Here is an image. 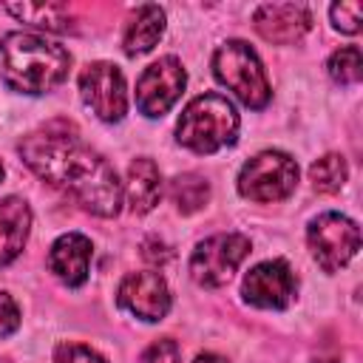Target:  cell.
Here are the masks:
<instances>
[{
  "instance_id": "9",
  "label": "cell",
  "mask_w": 363,
  "mask_h": 363,
  "mask_svg": "<svg viewBox=\"0 0 363 363\" xmlns=\"http://www.w3.org/2000/svg\"><path fill=\"white\" fill-rule=\"evenodd\" d=\"M79 96L102 122H119L128 113V85L113 62H91L79 74Z\"/></svg>"
},
{
  "instance_id": "14",
  "label": "cell",
  "mask_w": 363,
  "mask_h": 363,
  "mask_svg": "<svg viewBox=\"0 0 363 363\" xmlns=\"http://www.w3.org/2000/svg\"><path fill=\"white\" fill-rule=\"evenodd\" d=\"M31 233V207L20 196L0 201V267H9L26 247Z\"/></svg>"
},
{
  "instance_id": "26",
  "label": "cell",
  "mask_w": 363,
  "mask_h": 363,
  "mask_svg": "<svg viewBox=\"0 0 363 363\" xmlns=\"http://www.w3.org/2000/svg\"><path fill=\"white\" fill-rule=\"evenodd\" d=\"M0 182H3V162H0Z\"/></svg>"
},
{
  "instance_id": "23",
  "label": "cell",
  "mask_w": 363,
  "mask_h": 363,
  "mask_svg": "<svg viewBox=\"0 0 363 363\" xmlns=\"http://www.w3.org/2000/svg\"><path fill=\"white\" fill-rule=\"evenodd\" d=\"M182 354H179V346L176 340L170 337H162V340H153L147 346V352L142 354V363H179Z\"/></svg>"
},
{
  "instance_id": "11",
  "label": "cell",
  "mask_w": 363,
  "mask_h": 363,
  "mask_svg": "<svg viewBox=\"0 0 363 363\" xmlns=\"http://www.w3.org/2000/svg\"><path fill=\"white\" fill-rule=\"evenodd\" d=\"M116 303L136 315L139 320L156 323L170 312V289L167 281L156 269H142V272H128L119 286H116Z\"/></svg>"
},
{
  "instance_id": "2",
  "label": "cell",
  "mask_w": 363,
  "mask_h": 363,
  "mask_svg": "<svg viewBox=\"0 0 363 363\" xmlns=\"http://www.w3.org/2000/svg\"><path fill=\"white\" fill-rule=\"evenodd\" d=\"M71 68V54L57 40L34 31H11L0 40V79L28 96L54 91Z\"/></svg>"
},
{
  "instance_id": "1",
  "label": "cell",
  "mask_w": 363,
  "mask_h": 363,
  "mask_svg": "<svg viewBox=\"0 0 363 363\" xmlns=\"http://www.w3.org/2000/svg\"><path fill=\"white\" fill-rule=\"evenodd\" d=\"M23 162L51 187L71 196L82 210L113 218L122 210V182L102 153L65 125H48L23 136L17 145Z\"/></svg>"
},
{
  "instance_id": "25",
  "label": "cell",
  "mask_w": 363,
  "mask_h": 363,
  "mask_svg": "<svg viewBox=\"0 0 363 363\" xmlns=\"http://www.w3.org/2000/svg\"><path fill=\"white\" fill-rule=\"evenodd\" d=\"M193 363H227V357H221V354H213V352H204V354H199Z\"/></svg>"
},
{
  "instance_id": "15",
  "label": "cell",
  "mask_w": 363,
  "mask_h": 363,
  "mask_svg": "<svg viewBox=\"0 0 363 363\" xmlns=\"http://www.w3.org/2000/svg\"><path fill=\"white\" fill-rule=\"evenodd\" d=\"M162 173L156 167L153 159L147 156H139L130 162L128 167V179H125V187H122V199L128 201V207L136 213V216H145L150 213L159 199H162Z\"/></svg>"
},
{
  "instance_id": "10",
  "label": "cell",
  "mask_w": 363,
  "mask_h": 363,
  "mask_svg": "<svg viewBox=\"0 0 363 363\" xmlns=\"http://www.w3.org/2000/svg\"><path fill=\"white\" fill-rule=\"evenodd\" d=\"M241 295L250 306L258 309H286L298 295V278L281 258L261 261L244 275Z\"/></svg>"
},
{
  "instance_id": "22",
  "label": "cell",
  "mask_w": 363,
  "mask_h": 363,
  "mask_svg": "<svg viewBox=\"0 0 363 363\" xmlns=\"http://www.w3.org/2000/svg\"><path fill=\"white\" fill-rule=\"evenodd\" d=\"M54 363H108V360L85 343H60L54 352Z\"/></svg>"
},
{
  "instance_id": "3",
  "label": "cell",
  "mask_w": 363,
  "mask_h": 363,
  "mask_svg": "<svg viewBox=\"0 0 363 363\" xmlns=\"http://www.w3.org/2000/svg\"><path fill=\"white\" fill-rule=\"evenodd\" d=\"M238 128H241L238 111L227 96L201 94L184 105L176 122V139L182 147L207 156V153L235 145Z\"/></svg>"
},
{
  "instance_id": "20",
  "label": "cell",
  "mask_w": 363,
  "mask_h": 363,
  "mask_svg": "<svg viewBox=\"0 0 363 363\" xmlns=\"http://www.w3.org/2000/svg\"><path fill=\"white\" fill-rule=\"evenodd\" d=\"M326 71L329 77L337 82V85H354L363 79V57H360V48L357 45H346V48H337L329 62H326Z\"/></svg>"
},
{
  "instance_id": "18",
  "label": "cell",
  "mask_w": 363,
  "mask_h": 363,
  "mask_svg": "<svg viewBox=\"0 0 363 363\" xmlns=\"http://www.w3.org/2000/svg\"><path fill=\"white\" fill-rule=\"evenodd\" d=\"M9 14H14L17 20L37 26V28H48V31H62L68 28V11L57 3H20V6H6Z\"/></svg>"
},
{
  "instance_id": "24",
  "label": "cell",
  "mask_w": 363,
  "mask_h": 363,
  "mask_svg": "<svg viewBox=\"0 0 363 363\" xmlns=\"http://www.w3.org/2000/svg\"><path fill=\"white\" fill-rule=\"evenodd\" d=\"M20 329V306L9 292H0V340Z\"/></svg>"
},
{
  "instance_id": "19",
  "label": "cell",
  "mask_w": 363,
  "mask_h": 363,
  "mask_svg": "<svg viewBox=\"0 0 363 363\" xmlns=\"http://www.w3.org/2000/svg\"><path fill=\"white\" fill-rule=\"evenodd\" d=\"M349 179V164L340 153H326L309 167V182L318 193H337Z\"/></svg>"
},
{
  "instance_id": "5",
  "label": "cell",
  "mask_w": 363,
  "mask_h": 363,
  "mask_svg": "<svg viewBox=\"0 0 363 363\" xmlns=\"http://www.w3.org/2000/svg\"><path fill=\"white\" fill-rule=\"evenodd\" d=\"M298 187V164L284 150H261L238 170V193L250 201H284Z\"/></svg>"
},
{
  "instance_id": "13",
  "label": "cell",
  "mask_w": 363,
  "mask_h": 363,
  "mask_svg": "<svg viewBox=\"0 0 363 363\" xmlns=\"http://www.w3.org/2000/svg\"><path fill=\"white\" fill-rule=\"evenodd\" d=\"M91 258H94L91 238H85L82 233H65L48 250V269L60 284L77 289L88 281Z\"/></svg>"
},
{
  "instance_id": "12",
  "label": "cell",
  "mask_w": 363,
  "mask_h": 363,
  "mask_svg": "<svg viewBox=\"0 0 363 363\" xmlns=\"http://www.w3.org/2000/svg\"><path fill=\"white\" fill-rule=\"evenodd\" d=\"M252 26L267 43L292 45L309 31L312 14L303 3H264L255 9Z\"/></svg>"
},
{
  "instance_id": "16",
  "label": "cell",
  "mask_w": 363,
  "mask_h": 363,
  "mask_svg": "<svg viewBox=\"0 0 363 363\" xmlns=\"http://www.w3.org/2000/svg\"><path fill=\"white\" fill-rule=\"evenodd\" d=\"M164 34V9H159L156 3H145L139 6L122 31V48L128 57H139L145 51H150Z\"/></svg>"
},
{
  "instance_id": "7",
  "label": "cell",
  "mask_w": 363,
  "mask_h": 363,
  "mask_svg": "<svg viewBox=\"0 0 363 363\" xmlns=\"http://www.w3.org/2000/svg\"><path fill=\"white\" fill-rule=\"evenodd\" d=\"M306 244L323 272H337L360 250V227L343 213H320L306 227Z\"/></svg>"
},
{
  "instance_id": "17",
  "label": "cell",
  "mask_w": 363,
  "mask_h": 363,
  "mask_svg": "<svg viewBox=\"0 0 363 363\" xmlns=\"http://www.w3.org/2000/svg\"><path fill=\"white\" fill-rule=\"evenodd\" d=\"M170 201L184 216L201 210L210 201V184H207V179L199 176V173H182V176H176L170 182Z\"/></svg>"
},
{
  "instance_id": "8",
  "label": "cell",
  "mask_w": 363,
  "mask_h": 363,
  "mask_svg": "<svg viewBox=\"0 0 363 363\" xmlns=\"http://www.w3.org/2000/svg\"><path fill=\"white\" fill-rule=\"evenodd\" d=\"M187 85V74L176 57H159L136 79V108L147 119L164 116Z\"/></svg>"
},
{
  "instance_id": "6",
  "label": "cell",
  "mask_w": 363,
  "mask_h": 363,
  "mask_svg": "<svg viewBox=\"0 0 363 363\" xmlns=\"http://www.w3.org/2000/svg\"><path fill=\"white\" fill-rule=\"evenodd\" d=\"M250 255V238L241 233H218L196 244L190 255V278L204 289L224 286Z\"/></svg>"
},
{
  "instance_id": "21",
  "label": "cell",
  "mask_w": 363,
  "mask_h": 363,
  "mask_svg": "<svg viewBox=\"0 0 363 363\" xmlns=\"http://www.w3.org/2000/svg\"><path fill=\"white\" fill-rule=\"evenodd\" d=\"M329 17H332V26L343 34H357L360 31V23H363V6L357 0H340L329 9Z\"/></svg>"
},
{
  "instance_id": "4",
  "label": "cell",
  "mask_w": 363,
  "mask_h": 363,
  "mask_svg": "<svg viewBox=\"0 0 363 363\" xmlns=\"http://www.w3.org/2000/svg\"><path fill=\"white\" fill-rule=\"evenodd\" d=\"M213 74L227 91H233L252 111L267 108L272 99V88L264 74V65L244 40H227L216 48Z\"/></svg>"
}]
</instances>
